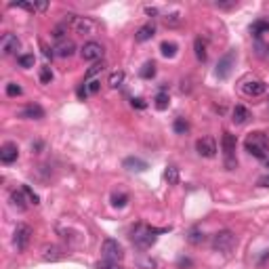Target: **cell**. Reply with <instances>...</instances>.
I'll use <instances>...</instances> for the list:
<instances>
[{"label": "cell", "mask_w": 269, "mask_h": 269, "mask_svg": "<svg viewBox=\"0 0 269 269\" xmlns=\"http://www.w3.org/2000/svg\"><path fill=\"white\" fill-rule=\"evenodd\" d=\"M244 147H246V152L250 154V156L259 158V160H267L269 141H267V137H265V133H261V131L250 133V134L246 137V141H244Z\"/></svg>", "instance_id": "cell-1"}, {"label": "cell", "mask_w": 269, "mask_h": 269, "mask_svg": "<svg viewBox=\"0 0 269 269\" xmlns=\"http://www.w3.org/2000/svg\"><path fill=\"white\" fill-rule=\"evenodd\" d=\"M235 137L231 133H223L221 137V147H223V162L227 171H233L238 166V158H235Z\"/></svg>", "instance_id": "cell-2"}, {"label": "cell", "mask_w": 269, "mask_h": 269, "mask_svg": "<svg viewBox=\"0 0 269 269\" xmlns=\"http://www.w3.org/2000/svg\"><path fill=\"white\" fill-rule=\"evenodd\" d=\"M235 233L230 230H223V231H217L212 235V248L219 252H230L231 248L235 246Z\"/></svg>", "instance_id": "cell-3"}, {"label": "cell", "mask_w": 269, "mask_h": 269, "mask_svg": "<svg viewBox=\"0 0 269 269\" xmlns=\"http://www.w3.org/2000/svg\"><path fill=\"white\" fill-rule=\"evenodd\" d=\"M101 254H103L105 261H114V263H118V261H122L124 250H122V246H120L116 240L107 238L103 244H101Z\"/></svg>", "instance_id": "cell-4"}, {"label": "cell", "mask_w": 269, "mask_h": 269, "mask_svg": "<svg viewBox=\"0 0 269 269\" xmlns=\"http://www.w3.org/2000/svg\"><path fill=\"white\" fill-rule=\"evenodd\" d=\"M156 230H150V227H137L133 233V244L139 248H150L154 242H156Z\"/></svg>", "instance_id": "cell-5"}, {"label": "cell", "mask_w": 269, "mask_h": 269, "mask_svg": "<svg viewBox=\"0 0 269 269\" xmlns=\"http://www.w3.org/2000/svg\"><path fill=\"white\" fill-rule=\"evenodd\" d=\"M30 240H32V227L25 225V223H19V225L15 227V235H13V242H15L17 250L23 252L25 248H28Z\"/></svg>", "instance_id": "cell-6"}, {"label": "cell", "mask_w": 269, "mask_h": 269, "mask_svg": "<svg viewBox=\"0 0 269 269\" xmlns=\"http://www.w3.org/2000/svg\"><path fill=\"white\" fill-rule=\"evenodd\" d=\"M103 44L95 42V40H91V42H84V46L80 49V55H82L84 61H99L101 57H103Z\"/></svg>", "instance_id": "cell-7"}, {"label": "cell", "mask_w": 269, "mask_h": 269, "mask_svg": "<svg viewBox=\"0 0 269 269\" xmlns=\"http://www.w3.org/2000/svg\"><path fill=\"white\" fill-rule=\"evenodd\" d=\"M74 30L78 34H82V36H93V34H97V30H99V23L93 17H78L76 21H74Z\"/></svg>", "instance_id": "cell-8"}, {"label": "cell", "mask_w": 269, "mask_h": 269, "mask_svg": "<svg viewBox=\"0 0 269 269\" xmlns=\"http://www.w3.org/2000/svg\"><path fill=\"white\" fill-rule=\"evenodd\" d=\"M21 49V42H19V38L15 34H4L2 40H0V51H2V55H15V53Z\"/></svg>", "instance_id": "cell-9"}, {"label": "cell", "mask_w": 269, "mask_h": 269, "mask_svg": "<svg viewBox=\"0 0 269 269\" xmlns=\"http://www.w3.org/2000/svg\"><path fill=\"white\" fill-rule=\"evenodd\" d=\"M196 152L202 158H214V154H217V143H214L212 137H202L196 141Z\"/></svg>", "instance_id": "cell-10"}, {"label": "cell", "mask_w": 269, "mask_h": 269, "mask_svg": "<svg viewBox=\"0 0 269 269\" xmlns=\"http://www.w3.org/2000/svg\"><path fill=\"white\" fill-rule=\"evenodd\" d=\"M233 61H235V53H233V51L225 53V55L219 59V63H217V76H219L221 80L227 78V76H230V74H231Z\"/></svg>", "instance_id": "cell-11"}, {"label": "cell", "mask_w": 269, "mask_h": 269, "mask_svg": "<svg viewBox=\"0 0 269 269\" xmlns=\"http://www.w3.org/2000/svg\"><path fill=\"white\" fill-rule=\"evenodd\" d=\"M242 93L248 97H261L265 93V84L261 80H248V82L242 84Z\"/></svg>", "instance_id": "cell-12"}, {"label": "cell", "mask_w": 269, "mask_h": 269, "mask_svg": "<svg viewBox=\"0 0 269 269\" xmlns=\"http://www.w3.org/2000/svg\"><path fill=\"white\" fill-rule=\"evenodd\" d=\"M53 51H55V55H57V57L67 59V57H72L74 53H76V44H74L72 40H67V38H65V40H59Z\"/></svg>", "instance_id": "cell-13"}, {"label": "cell", "mask_w": 269, "mask_h": 269, "mask_svg": "<svg viewBox=\"0 0 269 269\" xmlns=\"http://www.w3.org/2000/svg\"><path fill=\"white\" fill-rule=\"evenodd\" d=\"M19 156V150L15 143H4L2 147H0V160H2L4 164H13Z\"/></svg>", "instance_id": "cell-14"}, {"label": "cell", "mask_w": 269, "mask_h": 269, "mask_svg": "<svg viewBox=\"0 0 269 269\" xmlns=\"http://www.w3.org/2000/svg\"><path fill=\"white\" fill-rule=\"evenodd\" d=\"M19 116L25 118V120H42L44 118V110L40 105L36 103H30V105H25L21 112H19Z\"/></svg>", "instance_id": "cell-15"}, {"label": "cell", "mask_w": 269, "mask_h": 269, "mask_svg": "<svg viewBox=\"0 0 269 269\" xmlns=\"http://www.w3.org/2000/svg\"><path fill=\"white\" fill-rule=\"evenodd\" d=\"M154 34H156V28H154V23H145L143 28L137 30L134 38H137V42H147V40L154 38Z\"/></svg>", "instance_id": "cell-16"}, {"label": "cell", "mask_w": 269, "mask_h": 269, "mask_svg": "<svg viewBox=\"0 0 269 269\" xmlns=\"http://www.w3.org/2000/svg\"><path fill=\"white\" fill-rule=\"evenodd\" d=\"M122 166L126 168V171H137V173H143L145 168H147V162L145 160H141V158H126L124 162H122Z\"/></svg>", "instance_id": "cell-17"}, {"label": "cell", "mask_w": 269, "mask_h": 269, "mask_svg": "<svg viewBox=\"0 0 269 269\" xmlns=\"http://www.w3.org/2000/svg\"><path fill=\"white\" fill-rule=\"evenodd\" d=\"M231 116H233L231 120H233L235 124H246V122H248V118H250V112H248L244 105H235Z\"/></svg>", "instance_id": "cell-18"}, {"label": "cell", "mask_w": 269, "mask_h": 269, "mask_svg": "<svg viewBox=\"0 0 269 269\" xmlns=\"http://www.w3.org/2000/svg\"><path fill=\"white\" fill-rule=\"evenodd\" d=\"M61 254H63L61 248L55 246V244L42 248V259H44V261H57V259H61Z\"/></svg>", "instance_id": "cell-19"}, {"label": "cell", "mask_w": 269, "mask_h": 269, "mask_svg": "<svg viewBox=\"0 0 269 269\" xmlns=\"http://www.w3.org/2000/svg\"><path fill=\"white\" fill-rule=\"evenodd\" d=\"M11 202L15 208H19V211H25V208H28V200H25V193L21 190L11 193Z\"/></svg>", "instance_id": "cell-20"}, {"label": "cell", "mask_w": 269, "mask_h": 269, "mask_svg": "<svg viewBox=\"0 0 269 269\" xmlns=\"http://www.w3.org/2000/svg\"><path fill=\"white\" fill-rule=\"evenodd\" d=\"M193 51H196L198 61L204 63V61H206V55H208V53H206V44H204V40H202V38H196V40H193Z\"/></svg>", "instance_id": "cell-21"}, {"label": "cell", "mask_w": 269, "mask_h": 269, "mask_svg": "<svg viewBox=\"0 0 269 269\" xmlns=\"http://www.w3.org/2000/svg\"><path fill=\"white\" fill-rule=\"evenodd\" d=\"M179 51V46L174 42H162L160 44V53H162V57H174Z\"/></svg>", "instance_id": "cell-22"}, {"label": "cell", "mask_w": 269, "mask_h": 269, "mask_svg": "<svg viewBox=\"0 0 269 269\" xmlns=\"http://www.w3.org/2000/svg\"><path fill=\"white\" fill-rule=\"evenodd\" d=\"M103 70H105L103 63H95L93 67H89V72H86V76H84V82H86V80H95V78H99L101 74H103Z\"/></svg>", "instance_id": "cell-23"}, {"label": "cell", "mask_w": 269, "mask_h": 269, "mask_svg": "<svg viewBox=\"0 0 269 269\" xmlns=\"http://www.w3.org/2000/svg\"><path fill=\"white\" fill-rule=\"evenodd\" d=\"M122 82H124V72H114V74H110V80H107V84L112 86V89H118V86H122Z\"/></svg>", "instance_id": "cell-24"}, {"label": "cell", "mask_w": 269, "mask_h": 269, "mask_svg": "<svg viewBox=\"0 0 269 269\" xmlns=\"http://www.w3.org/2000/svg\"><path fill=\"white\" fill-rule=\"evenodd\" d=\"M156 76V63L154 61H147L143 67H141V78H145V80H150Z\"/></svg>", "instance_id": "cell-25"}, {"label": "cell", "mask_w": 269, "mask_h": 269, "mask_svg": "<svg viewBox=\"0 0 269 269\" xmlns=\"http://www.w3.org/2000/svg\"><path fill=\"white\" fill-rule=\"evenodd\" d=\"M164 179L168 181V185H177L179 183V171L174 166H168L164 173Z\"/></svg>", "instance_id": "cell-26"}, {"label": "cell", "mask_w": 269, "mask_h": 269, "mask_svg": "<svg viewBox=\"0 0 269 269\" xmlns=\"http://www.w3.org/2000/svg\"><path fill=\"white\" fill-rule=\"evenodd\" d=\"M21 192L25 193V200H28V204H34V206H36V204H38V202H40V198H38V193H36V192H34V190H32V187H30V185H23V187H21Z\"/></svg>", "instance_id": "cell-27"}, {"label": "cell", "mask_w": 269, "mask_h": 269, "mask_svg": "<svg viewBox=\"0 0 269 269\" xmlns=\"http://www.w3.org/2000/svg\"><path fill=\"white\" fill-rule=\"evenodd\" d=\"M154 101H156V107H158L160 112L166 110V107H168V93H166V91H160Z\"/></svg>", "instance_id": "cell-28"}, {"label": "cell", "mask_w": 269, "mask_h": 269, "mask_svg": "<svg viewBox=\"0 0 269 269\" xmlns=\"http://www.w3.org/2000/svg\"><path fill=\"white\" fill-rule=\"evenodd\" d=\"M34 61H36V59H34L32 53H28V55H19V57H17V63L21 65V67H25V70L34 67Z\"/></svg>", "instance_id": "cell-29"}, {"label": "cell", "mask_w": 269, "mask_h": 269, "mask_svg": "<svg viewBox=\"0 0 269 269\" xmlns=\"http://www.w3.org/2000/svg\"><path fill=\"white\" fill-rule=\"evenodd\" d=\"M40 82H42V84H51L53 82V72H51L49 65L40 67Z\"/></svg>", "instance_id": "cell-30"}, {"label": "cell", "mask_w": 269, "mask_h": 269, "mask_svg": "<svg viewBox=\"0 0 269 269\" xmlns=\"http://www.w3.org/2000/svg\"><path fill=\"white\" fill-rule=\"evenodd\" d=\"M126 202H129V196H126V193H114V196H112V204L116 208L126 206Z\"/></svg>", "instance_id": "cell-31"}, {"label": "cell", "mask_w": 269, "mask_h": 269, "mask_svg": "<svg viewBox=\"0 0 269 269\" xmlns=\"http://www.w3.org/2000/svg\"><path fill=\"white\" fill-rule=\"evenodd\" d=\"M187 129H190V124L185 122V118H177L174 120V133H179V134H185Z\"/></svg>", "instance_id": "cell-32"}, {"label": "cell", "mask_w": 269, "mask_h": 269, "mask_svg": "<svg viewBox=\"0 0 269 269\" xmlns=\"http://www.w3.org/2000/svg\"><path fill=\"white\" fill-rule=\"evenodd\" d=\"M21 86H19V84H15V82H11V84H6V95H9V97H19V95H21Z\"/></svg>", "instance_id": "cell-33"}, {"label": "cell", "mask_w": 269, "mask_h": 269, "mask_svg": "<svg viewBox=\"0 0 269 269\" xmlns=\"http://www.w3.org/2000/svg\"><path fill=\"white\" fill-rule=\"evenodd\" d=\"M164 23L168 25V28H174V25H179V23H181L179 13H173V15H166V17H164Z\"/></svg>", "instance_id": "cell-34"}, {"label": "cell", "mask_w": 269, "mask_h": 269, "mask_svg": "<svg viewBox=\"0 0 269 269\" xmlns=\"http://www.w3.org/2000/svg\"><path fill=\"white\" fill-rule=\"evenodd\" d=\"M97 269H122L118 263H114V261H101V263H97Z\"/></svg>", "instance_id": "cell-35"}, {"label": "cell", "mask_w": 269, "mask_h": 269, "mask_svg": "<svg viewBox=\"0 0 269 269\" xmlns=\"http://www.w3.org/2000/svg\"><path fill=\"white\" fill-rule=\"evenodd\" d=\"M187 240H190V242H192V244H200V242H202V240H204V233H200L198 230H193V231L190 233V238H187Z\"/></svg>", "instance_id": "cell-36"}, {"label": "cell", "mask_w": 269, "mask_h": 269, "mask_svg": "<svg viewBox=\"0 0 269 269\" xmlns=\"http://www.w3.org/2000/svg\"><path fill=\"white\" fill-rule=\"evenodd\" d=\"M252 32H254V34H257V36H259V34H261V32H269V23H265V21H259V23H254V28H252Z\"/></svg>", "instance_id": "cell-37"}, {"label": "cell", "mask_w": 269, "mask_h": 269, "mask_svg": "<svg viewBox=\"0 0 269 269\" xmlns=\"http://www.w3.org/2000/svg\"><path fill=\"white\" fill-rule=\"evenodd\" d=\"M133 107H139V110H143V107H145V101H143V99H133Z\"/></svg>", "instance_id": "cell-38"}, {"label": "cell", "mask_w": 269, "mask_h": 269, "mask_svg": "<svg viewBox=\"0 0 269 269\" xmlns=\"http://www.w3.org/2000/svg\"><path fill=\"white\" fill-rule=\"evenodd\" d=\"M217 6L219 9H233L235 2H217Z\"/></svg>", "instance_id": "cell-39"}, {"label": "cell", "mask_w": 269, "mask_h": 269, "mask_svg": "<svg viewBox=\"0 0 269 269\" xmlns=\"http://www.w3.org/2000/svg\"><path fill=\"white\" fill-rule=\"evenodd\" d=\"M259 185H261V187H269V174H265V177L259 179Z\"/></svg>", "instance_id": "cell-40"}, {"label": "cell", "mask_w": 269, "mask_h": 269, "mask_svg": "<svg viewBox=\"0 0 269 269\" xmlns=\"http://www.w3.org/2000/svg\"><path fill=\"white\" fill-rule=\"evenodd\" d=\"M265 162H267V166H269V158H267V160H265Z\"/></svg>", "instance_id": "cell-41"}]
</instances>
